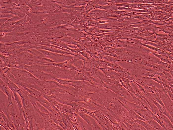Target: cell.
<instances>
[{"instance_id":"6da1fadb","label":"cell","mask_w":173,"mask_h":130,"mask_svg":"<svg viewBox=\"0 0 173 130\" xmlns=\"http://www.w3.org/2000/svg\"><path fill=\"white\" fill-rule=\"evenodd\" d=\"M0 110H2L14 123L19 117L20 111L15 100L13 94L7 97L0 91Z\"/></svg>"},{"instance_id":"7a4b0ae2","label":"cell","mask_w":173,"mask_h":130,"mask_svg":"<svg viewBox=\"0 0 173 130\" xmlns=\"http://www.w3.org/2000/svg\"><path fill=\"white\" fill-rule=\"evenodd\" d=\"M34 67L44 72L54 75L56 78L62 79H71L78 71L70 69L49 65L35 64Z\"/></svg>"},{"instance_id":"3957f363","label":"cell","mask_w":173,"mask_h":130,"mask_svg":"<svg viewBox=\"0 0 173 130\" xmlns=\"http://www.w3.org/2000/svg\"><path fill=\"white\" fill-rule=\"evenodd\" d=\"M65 86L54 80H41L39 84L33 85L32 87L43 94L50 96L59 93H66L64 89Z\"/></svg>"},{"instance_id":"277c9868","label":"cell","mask_w":173,"mask_h":130,"mask_svg":"<svg viewBox=\"0 0 173 130\" xmlns=\"http://www.w3.org/2000/svg\"><path fill=\"white\" fill-rule=\"evenodd\" d=\"M6 74L11 78L28 84L37 85L40 81L30 72L22 69L10 68Z\"/></svg>"},{"instance_id":"5b68a950","label":"cell","mask_w":173,"mask_h":130,"mask_svg":"<svg viewBox=\"0 0 173 130\" xmlns=\"http://www.w3.org/2000/svg\"><path fill=\"white\" fill-rule=\"evenodd\" d=\"M158 93L167 111L173 117V102L170 98L165 88L159 89Z\"/></svg>"},{"instance_id":"8992f818","label":"cell","mask_w":173,"mask_h":130,"mask_svg":"<svg viewBox=\"0 0 173 130\" xmlns=\"http://www.w3.org/2000/svg\"><path fill=\"white\" fill-rule=\"evenodd\" d=\"M28 71L37 79L41 81L54 80L56 78L54 75L38 70H30Z\"/></svg>"},{"instance_id":"52a82bcc","label":"cell","mask_w":173,"mask_h":130,"mask_svg":"<svg viewBox=\"0 0 173 130\" xmlns=\"http://www.w3.org/2000/svg\"><path fill=\"white\" fill-rule=\"evenodd\" d=\"M33 130H45V119L38 112L32 117Z\"/></svg>"},{"instance_id":"ba28073f","label":"cell","mask_w":173,"mask_h":130,"mask_svg":"<svg viewBox=\"0 0 173 130\" xmlns=\"http://www.w3.org/2000/svg\"><path fill=\"white\" fill-rule=\"evenodd\" d=\"M22 112L27 126L28 120L35 116L38 112L35 109H33L23 107Z\"/></svg>"},{"instance_id":"9c48e42d","label":"cell","mask_w":173,"mask_h":130,"mask_svg":"<svg viewBox=\"0 0 173 130\" xmlns=\"http://www.w3.org/2000/svg\"><path fill=\"white\" fill-rule=\"evenodd\" d=\"M134 110L141 117L146 121L152 119V112L145 109H140Z\"/></svg>"},{"instance_id":"30bf717a","label":"cell","mask_w":173,"mask_h":130,"mask_svg":"<svg viewBox=\"0 0 173 130\" xmlns=\"http://www.w3.org/2000/svg\"><path fill=\"white\" fill-rule=\"evenodd\" d=\"M21 86L24 90L27 91L30 95L32 97L39 98L43 96V93L35 89L30 87Z\"/></svg>"},{"instance_id":"8fae6325","label":"cell","mask_w":173,"mask_h":130,"mask_svg":"<svg viewBox=\"0 0 173 130\" xmlns=\"http://www.w3.org/2000/svg\"><path fill=\"white\" fill-rule=\"evenodd\" d=\"M152 100L157 108L159 113H161L167 116L173 124V117L171 116L167 111L165 107L152 99Z\"/></svg>"},{"instance_id":"7c38bea8","label":"cell","mask_w":173,"mask_h":130,"mask_svg":"<svg viewBox=\"0 0 173 130\" xmlns=\"http://www.w3.org/2000/svg\"><path fill=\"white\" fill-rule=\"evenodd\" d=\"M145 99L148 102L150 107V110L153 113L160 117V114L157 108L152 100V99L145 97Z\"/></svg>"},{"instance_id":"4fadbf2b","label":"cell","mask_w":173,"mask_h":130,"mask_svg":"<svg viewBox=\"0 0 173 130\" xmlns=\"http://www.w3.org/2000/svg\"><path fill=\"white\" fill-rule=\"evenodd\" d=\"M16 102L18 105L20 111L22 112L23 108L22 102L20 95L17 92L12 91Z\"/></svg>"},{"instance_id":"5bb4252c","label":"cell","mask_w":173,"mask_h":130,"mask_svg":"<svg viewBox=\"0 0 173 130\" xmlns=\"http://www.w3.org/2000/svg\"><path fill=\"white\" fill-rule=\"evenodd\" d=\"M146 121L151 127L155 130H164L159 123L153 119Z\"/></svg>"},{"instance_id":"9a60e30c","label":"cell","mask_w":173,"mask_h":130,"mask_svg":"<svg viewBox=\"0 0 173 130\" xmlns=\"http://www.w3.org/2000/svg\"><path fill=\"white\" fill-rule=\"evenodd\" d=\"M161 118L162 120L167 124L170 130H173V124L170 121L169 118L166 116L161 113H160Z\"/></svg>"},{"instance_id":"2e32d148","label":"cell","mask_w":173,"mask_h":130,"mask_svg":"<svg viewBox=\"0 0 173 130\" xmlns=\"http://www.w3.org/2000/svg\"><path fill=\"white\" fill-rule=\"evenodd\" d=\"M134 121L137 123H138L144 127L146 130H154L155 129L151 127L148 123L147 121H145L138 119H136Z\"/></svg>"},{"instance_id":"e0dca14e","label":"cell","mask_w":173,"mask_h":130,"mask_svg":"<svg viewBox=\"0 0 173 130\" xmlns=\"http://www.w3.org/2000/svg\"><path fill=\"white\" fill-rule=\"evenodd\" d=\"M150 93L152 99L157 102L164 107H165L158 93Z\"/></svg>"},{"instance_id":"ac0fdd59","label":"cell","mask_w":173,"mask_h":130,"mask_svg":"<svg viewBox=\"0 0 173 130\" xmlns=\"http://www.w3.org/2000/svg\"><path fill=\"white\" fill-rule=\"evenodd\" d=\"M0 79L7 85L11 81L6 74L1 71H0Z\"/></svg>"},{"instance_id":"d6986e66","label":"cell","mask_w":173,"mask_h":130,"mask_svg":"<svg viewBox=\"0 0 173 130\" xmlns=\"http://www.w3.org/2000/svg\"><path fill=\"white\" fill-rule=\"evenodd\" d=\"M133 130H146V129L140 124L135 122L132 125Z\"/></svg>"},{"instance_id":"ffe728a7","label":"cell","mask_w":173,"mask_h":130,"mask_svg":"<svg viewBox=\"0 0 173 130\" xmlns=\"http://www.w3.org/2000/svg\"><path fill=\"white\" fill-rule=\"evenodd\" d=\"M16 16L13 14L7 13H0V18H9Z\"/></svg>"},{"instance_id":"44dd1931","label":"cell","mask_w":173,"mask_h":130,"mask_svg":"<svg viewBox=\"0 0 173 130\" xmlns=\"http://www.w3.org/2000/svg\"><path fill=\"white\" fill-rule=\"evenodd\" d=\"M9 54H7V55L8 56V55ZM8 57H9V56H8ZM15 65H16V64H15ZM16 67L15 66L14 67V68H15V67Z\"/></svg>"}]
</instances>
